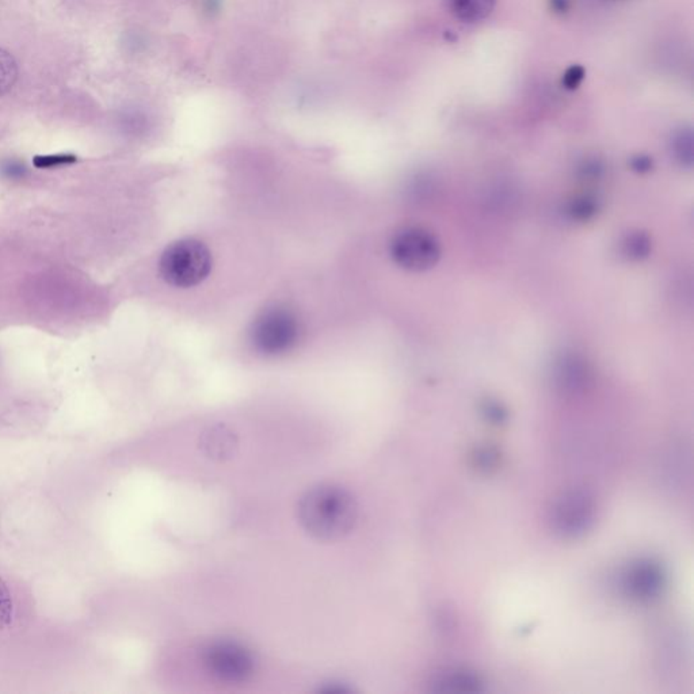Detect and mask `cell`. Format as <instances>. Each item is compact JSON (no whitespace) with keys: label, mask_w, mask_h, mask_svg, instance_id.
Listing matches in <instances>:
<instances>
[{"label":"cell","mask_w":694,"mask_h":694,"mask_svg":"<svg viewBox=\"0 0 694 694\" xmlns=\"http://www.w3.org/2000/svg\"><path fill=\"white\" fill-rule=\"evenodd\" d=\"M297 515L311 537L336 541L356 527L359 505L353 495L341 487L319 486L301 497Z\"/></svg>","instance_id":"1"},{"label":"cell","mask_w":694,"mask_h":694,"mask_svg":"<svg viewBox=\"0 0 694 694\" xmlns=\"http://www.w3.org/2000/svg\"><path fill=\"white\" fill-rule=\"evenodd\" d=\"M213 258L203 242L197 239H181L163 251L159 272L171 287L193 288L200 285L211 274Z\"/></svg>","instance_id":"2"},{"label":"cell","mask_w":694,"mask_h":694,"mask_svg":"<svg viewBox=\"0 0 694 694\" xmlns=\"http://www.w3.org/2000/svg\"><path fill=\"white\" fill-rule=\"evenodd\" d=\"M250 338L259 353L266 356L287 353L298 339L297 319L287 308H269L252 323Z\"/></svg>","instance_id":"3"},{"label":"cell","mask_w":694,"mask_h":694,"mask_svg":"<svg viewBox=\"0 0 694 694\" xmlns=\"http://www.w3.org/2000/svg\"><path fill=\"white\" fill-rule=\"evenodd\" d=\"M389 254L397 266L408 272H426L437 265L441 257L440 243L430 232L418 227H407L394 235Z\"/></svg>","instance_id":"4"},{"label":"cell","mask_w":694,"mask_h":694,"mask_svg":"<svg viewBox=\"0 0 694 694\" xmlns=\"http://www.w3.org/2000/svg\"><path fill=\"white\" fill-rule=\"evenodd\" d=\"M596 506L593 499L583 491L561 495L552 510V525L563 537H581L593 527Z\"/></svg>","instance_id":"5"},{"label":"cell","mask_w":694,"mask_h":694,"mask_svg":"<svg viewBox=\"0 0 694 694\" xmlns=\"http://www.w3.org/2000/svg\"><path fill=\"white\" fill-rule=\"evenodd\" d=\"M204 659L211 673L228 682H241L254 673L255 660L251 652L239 643L229 640L209 645Z\"/></svg>","instance_id":"6"},{"label":"cell","mask_w":694,"mask_h":694,"mask_svg":"<svg viewBox=\"0 0 694 694\" xmlns=\"http://www.w3.org/2000/svg\"><path fill=\"white\" fill-rule=\"evenodd\" d=\"M625 588L637 599L655 598L662 591L665 575L654 561L642 560L634 564L625 574Z\"/></svg>","instance_id":"7"},{"label":"cell","mask_w":694,"mask_h":694,"mask_svg":"<svg viewBox=\"0 0 694 694\" xmlns=\"http://www.w3.org/2000/svg\"><path fill=\"white\" fill-rule=\"evenodd\" d=\"M200 448L211 460L226 461L236 453L239 440L236 434L227 426H212L201 436Z\"/></svg>","instance_id":"8"},{"label":"cell","mask_w":694,"mask_h":694,"mask_svg":"<svg viewBox=\"0 0 694 694\" xmlns=\"http://www.w3.org/2000/svg\"><path fill=\"white\" fill-rule=\"evenodd\" d=\"M434 691L440 693H479L483 691V682L479 675L468 670H449L434 678Z\"/></svg>","instance_id":"9"},{"label":"cell","mask_w":694,"mask_h":694,"mask_svg":"<svg viewBox=\"0 0 694 694\" xmlns=\"http://www.w3.org/2000/svg\"><path fill=\"white\" fill-rule=\"evenodd\" d=\"M449 12L461 22L474 24L491 14L495 0H445Z\"/></svg>","instance_id":"10"},{"label":"cell","mask_w":694,"mask_h":694,"mask_svg":"<svg viewBox=\"0 0 694 694\" xmlns=\"http://www.w3.org/2000/svg\"><path fill=\"white\" fill-rule=\"evenodd\" d=\"M556 379L566 390H578L588 380V369L579 357H563L556 367Z\"/></svg>","instance_id":"11"},{"label":"cell","mask_w":694,"mask_h":694,"mask_svg":"<svg viewBox=\"0 0 694 694\" xmlns=\"http://www.w3.org/2000/svg\"><path fill=\"white\" fill-rule=\"evenodd\" d=\"M671 150L681 165L693 163V132L690 129L678 130L671 140Z\"/></svg>","instance_id":"12"},{"label":"cell","mask_w":694,"mask_h":694,"mask_svg":"<svg viewBox=\"0 0 694 694\" xmlns=\"http://www.w3.org/2000/svg\"><path fill=\"white\" fill-rule=\"evenodd\" d=\"M651 251V242L647 235L642 232H635V234L628 235L625 237L624 243H622V252L627 255L629 259L639 260L647 257Z\"/></svg>","instance_id":"13"},{"label":"cell","mask_w":694,"mask_h":694,"mask_svg":"<svg viewBox=\"0 0 694 694\" xmlns=\"http://www.w3.org/2000/svg\"><path fill=\"white\" fill-rule=\"evenodd\" d=\"M18 78L17 63L6 50H0V96L12 90Z\"/></svg>","instance_id":"14"},{"label":"cell","mask_w":694,"mask_h":694,"mask_svg":"<svg viewBox=\"0 0 694 694\" xmlns=\"http://www.w3.org/2000/svg\"><path fill=\"white\" fill-rule=\"evenodd\" d=\"M597 211H598V204L596 203L594 198L579 197L570 204L568 213L575 220L588 221L597 213Z\"/></svg>","instance_id":"15"},{"label":"cell","mask_w":694,"mask_h":694,"mask_svg":"<svg viewBox=\"0 0 694 694\" xmlns=\"http://www.w3.org/2000/svg\"><path fill=\"white\" fill-rule=\"evenodd\" d=\"M14 619V601L4 579H0V631L9 627Z\"/></svg>","instance_id":"16"},{"label":"cell","mask_w":694,"mask_h":694,"mask_svg":"<svg viewBox=\"0 0 694 694\" xmlns=\"http://www.w3.org/2000/svg\"><path fill=\"white\" fill-rule=\"evenodd\" d=\"M78 160L75 155L58 154V155H40L33 159V165L37 168L58 167V166L73 165Z\"/></svg>","instance_id":"17"},{"label":"cell","mask_w":694,"mask_h":694,"mask_svg":"<svg viewBox=\"0 0 694 694\" xmlns=\"http://www.w3.org/2000/svg\"><path fill=\"white\" fill-rule=\"evenodd\" d=\"M584 78V68L581 67V66H573V67L568 68L564 73L563 76V86L567 89V90H575L578 89L579 84L582 83Z\"/></svg>","instance_id":"18"},{"label":"cell","mask_w":694,"mask_h":694,"mask_svg":"<svg viewBox=\"0 0 694 694\" xmlns=\"http://www.w3.org/2000/svg\"><path fill=\"white\" fill-rule=\"evenodd\" d=\"M0 173H2L4 177L9 178V180L10 178L12 180H20V178L25 177L27 167L24 165H20L19 162H15V160H7V162L0 166Z\"/></svg>","instance_id":"19"},{"label":"cell","mask_w":694,"mask_h":694,"mask_svg":"<svg viewBox=\"0 0 694 694\" xmlns=\"http://www.w3.org/2000/svg\"><path fill=\"white\" fill-rule=\"evenodd\" d=\"M582 178H588L589 181L597 180L602 175V166L597 160H588L581 167Z\"/></svg>","instance_id":"20"},{"label":"cell","mask_w":694,"mask_h":694,"mask_svg":"<svg viewBox=\"0 0 694 694\" xmlns=\"http://www.w3.org/2000/svg\"><path fill=\"white\" fill-rule=\"evenodd\" d=\"M477 459H479V464H481V468H491L497 464V454L492 453L491 451L489 449H484V451H479L477 454Z\"/></svg>","instance_id":"21"},{"label":"cell","mask_w":694,"mask_h":694,"mask_svg":"<svg viewBox=\"0 0 694 694\" xmlns=\"http://www.w3.org/2000/svg\"><path fill=\"white\" fill-rule=\"evenodd\" d=\"M486 413L487 417L491 420H495V422H501L505 417L504 411H502V408L499 407L497 403H489L486 407Z\"/></svg>","instance_id":"22"},{"label":"cell","mask_w":694,"mask_h":694,"mask_svg":"<svg viewBox=\"0 0 694 694\" xmlns=\"http://www.w3.org/2000/svg\"><path fill=\"white\" fill-rule=\"evenodd\" d=\"M634 168H636L637 171H648L651 168V160L645 157H639L635 159L634 162Z\"/></svg>","instance_id":"23"},{"label":"cell","mask_w":694,"mask_h":694,"mask_svg":"<svg viewBox=\"0 0 694 694\" xmlns=\"http://www.w3.org/2000/svg\"><path fill=\"white\" fill-rule=\"evenodd\" d=\"M551 4H552V9L558 12H566L568 10V0H551Z\"/></svg>","instance_id":"24"}]
</instances>
